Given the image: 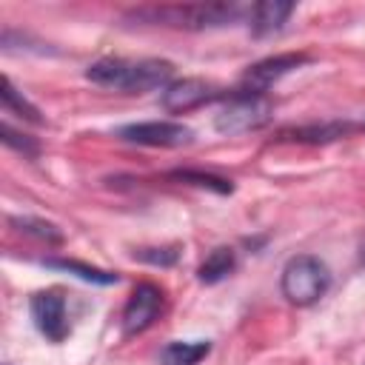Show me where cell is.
Wrapping results in <instances>:
<instances>
[{"label":"cell","instance_id":"obj_1","mask_svg":"<svg viewBox=\"0 0 365 365\" xmlns=\"http://www.w3.org/2000/svg\"><path fill=\"white\" fill-rule=\"evenodd\" d=\"M174 66L168 60H125V57H103L88 66L86 77L103 88H117L128 94H143L160 86H168Z\"/></svg>","mask_w":365,"mask_h":365},{"label":"cell","instance_id":"obj_2","mask_svg":"<svg viewBox=\"0 0 365 365\" xmlns=\"http://www.w3.org/2000/svg\"><path fill=\"white\" fill-rule=\"evenodd\" d=\"M245 14L237 3H185V6H148L137 9L134 17L157 26H174V29H214L237 23Z\"/></svg>","mask_w":365,"mask_h":365},{"label":"cell","instance_id":"obj_3","mask_svg":"<svg viewBox=\"0 0 365 365\" xmlns=\"http://www.w3.org/2000/svg\"><path fill=\"white\" fill-rule=\"evenodd\" d=\"M328 282H331V274H328V268H325V262L319 257L297 254V257H291L285 262L279 288H282V297L288 302L311 305L328 291Z\"/></svg>","mask_w":365,"mask_h":365},{"label":"cell","instance_id":"obj_4","mask_svg":"<svg viewBox=\"0 0 365 365\" xmlns=\"http://www.w3.org/2000/svg\"><path fill=\"white\" fill-rule=\"evenodd\" d=\"M274 114V106L265 94H248V91H237L214 117V128L220 134H245L254 128H262Z\"/></svg>","mask_w":365,"mask_h":365},{"label":"cell","instance_id":"obj_5","mask_svg":"<svg viewBox=\"0 0 365 365\" xmlns=\"http://www.w3.org/2000/svg\"><path fill=\"white\" fill-rule=\"evenodd\" d=\"M163 311V291L154 282H140L134 285L125 308H123V334L125 336H137L143 331H148L157 317Z\"/></svg>","mask_w":365,"mask_h":365},{"label":"cell","instance_id":"obj_6","mask_svg":"<svg viewBox=\"0 0 365 365\" xmlns=\"http://www.w3.org/2000/svg\"><path fill=\"white\" fill-rule=\"evenodd\" d=\"M120 137L137 145H154V148H180L194 140V131L182 123L168 120H151V123H131L120 128Z\"/></svg>","mask_w":365,"mask_h":365},{"label":"cell","instance_id":"obj_7","mask_svg":"<svg viewBox=\"0 0 365 365\" xmlns=\"http://www.w3.org/2000/svg\"><path fill=\"white\" fill-rule=\"evenodd\" d=\"M305 63H308V54H302V51H288V54L265 57V60L254 63V66L242 74V88H240V91L265 94V88H271L277 80H282L285 74H291L294 68H299V66H305Z\"/></svg>","mask_w":365,"mask_h":365},{"label":"cell","instance_id":"obj_8","mask_svg":"<svg viewBox=\"0 0 365 365\" xmlns=\"http://www.w3.org/2000/svg\"><path fill=\"white\" fill-rule=\"evenodd\" d=\"M220 94H222L220 86H214L208 80L182 77V80H174L163 88V108L171 114H185V111H194V108L217 100Z\"/></svg>","mask_w":365,"mask_h":365},{"label":"cell","instance_id":"obj_9","mask_svg":"<svg viewBox=\"0 0 365 365\" xmlns=\"http://www.w3.org/2000/svg\"><path fill=\"white\" fill-rule=\"evenodd\" d=\"M31 319L40 334L51 342H63L68 336V317H66V297L60 291H37L29 302Z\"/></svg>","mask_w":365,"mask_h":365},{"label":"cell","instance_id":"obj_10","mask_svg":"<svg viewBox=\"0 0 365 365\" xmlns=\"http://www.w3.org/2000/svg\"><path fill=\"white\" fill-rule=\"evenodd\" d=\"M291 11H294V3H288V0H262V3H254L248 9L251 31L257 37H265L271 31H279L282 23L291 17Z\"/></svg>","mask_w":365,"mask_h":365},{"label":"cell","instance_id":"obj_11","mask_svg":"<svg viewBox=\"0 0 365 365\" xmlns=\"http://www.w3.org/2000/svg\"><path fill=\"white\" fill-rule=\"evenodd\" d=\"M234 265H237L234 251H231V248H225V245H220V248H214V251H211V254H208V257L200 262L197 277H200V282L214 285V282L225 279V277L234 271Z\"/></svg>","mask_w":365,"mask_h":365},{"label":"cell","instance_id":"obj_12","mask_svg":"<svg viewBox=\"0 0 365 365\" xmlns=\"http://www.w3.org/2000/svg\"><path fill=\"white\" fill-rule=\"evenodd\" d=\"M211 345L205 339H197V342H168L160 354V362L163 365H197L202 356H208Z\"/></svg>","mask_w":365,"mask_h":365},{"label":"cell","instance_id":"obj_13","mask_svg":"<svg viewBox=\"0 0 365 365\" xmlns=\"http://www.w3.org/2000/svg\"><path fill=\"white\" fill-rule=\"evenodd\" d=\"M43 265L68 271V274H74V277H80V279H86V282H97V285H111V282L120 279L117 274L103 271V268H94V265H86V262H80V259H54V257H51V259H46Z\"/></svg>","mask_w":365,"mask_h":365},{"label":"cell","instance_id":"obj_14","mask_svg":"<svg viewBox=\"0 0 365 365\" xmlns=\"http://www.w3.org/2000/svg\"><path fill=\"white\" fill-rule=\"evenodd\" d=\"M3 108H6V111H17V114L26 117L29 123H43L40 111L14 88V83H11L9 77H3Z\"/></svg>","mask_w":365,"mask_h":365},{"label":"cell","instance_id":"obj_15","mask_svg":"<svg viewBox=\"0 0 365 365\" xmlns=\"http://www.w3.org/2000/svg\"><path fill=\"white\" fill-rule=\"evenodd\" d=\"M11 225H17V231L31 234V237L46 240V242H63V234H60V228L54 222L34 220V217H11Z\"/></svg>","mask_w":365,"mask_h":365},{"label":"cell","instance_id":"obj_16","mask_svg":"<svg viewBox=\"0 0 365 365\" xmlns=\"http://www.w3.org/2000/svg\"><path fill=\"white\" fill-rule=\"evenodd\" d=\"M171 177H174V180H182V182L202 185V188H214L217 194H231V188H234L228 180L214 177V174H202V171H174Z\"/></svg>","mask_w":365,"mask_h":365},{"label":"cell","instance_id":"obj_17","mask_svg":"<svg viewBox=\"0 0 365 365\" xmlns=\"http://www.w3.org/2000/svg\"><path fill=\"white\" fill-rule=\"evenodd\" d=\"M348 131V125H339V123H331V125H314V128H297L294 131V140H308V143H328V140H336Z\"/></svg>","mask_w":365,"mask_h":365},{"label":"cell","instance_id":"obj_18","mask_svg":"<svg viewBox=\"0 0 365 365\" xmlns=\"http://www.w3.org/2000/svg\"><path fill=\"white\" fill-rule=\"evenodd\" d=\"M0 137H3V143L6 145H11V148H17V151H23V154H29V157H34L40 148H37V143L31 140V137H26V134H17L9 123H3L0 125Z\"/></svg>","mask_w":365,"mask_h":365},{"label":"cell","instance_id":"obj_19","mask_svg":"<svg viewBox=\"0 0 365 365\" xmlns=\"http://www.w3.org/2000/svg\"><path fill=\"white\" fill-rule=\"evenodd\" d=\"M137 259L154 262V265H174L177 262V248H140L134 251Z\"/></svg>","mask_w":365,"mask_h":365}]
</instances>
